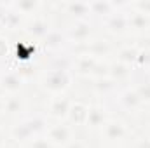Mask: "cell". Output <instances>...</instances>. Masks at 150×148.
Segmentation results:
<instances>
[{"instance_id":"1","label":"cell","mask_w":150,"mask_h":148,"mask_svg":"<svg viewBox=\"0 0 150 148\" xmlns=\"http://www.w3.org/2000/svg\"><path fill=\"white\" fill-rule=\"evenodd\" d=\"M70 82H72V77H70L67 68L49 70L42 78V85L51 92H63L70 85Z\"/></svg>"},{"instance_id":"2","label":"cell","mask_w":150,"mask_h":148,"mask_svg":"<svg viewBox=\"0 0 150 148\" xmlns=\"http://www.w3.org/2000/svg\"><path fill=\"white\" fill-rule=\"evenodd\" d=\"M70 138H72V131L65 124H56V125H51L47 129V140L52 145H65L67 147L70 143Z\"/></svg>"},{"instance_id":"3","label":"cell","mask_w":150,"mask_h":148,"mask_svg":"<svg viewBox=\"0 0 150 148\" xmlns=\"http://www.w3.org/2000/svg\"><path fill=\"white\" fill-rule=\"evenodd\" d=\"M70 106H72V103H70L68 98L58 96V98L52 99L51 108H49V113H51V117H54V118H65V117H68Z\"/></svg>"},{"instance_id":"4","label":"cell","mask_w":150,"mask_h":148,"mask_svg":"<svg viewBox=\"0 0 150 148\" xmlns=\"http://www.w3.org/2000/svg\"><path fill=\"white\" fill-rule=\"evenodd\" d=\"M87 115H89V108L84 103H72L68 111V120L75 125H84L87 124Z\"/></svg>"},{"instance_id":"5","label":"cell","mask_w":150,"mask_h":148,"mask_svg":"<svg viewBox=\"0 0 150 148\" xmlns=\"http://www.w3.org/2000/svg\"><path fill=\"white\" fill-rule=\"evenodd\" d=\"M89 35H91V26H89V23H86V21L80 19L77 25H74V26L70 28V32L67 33V38L77 40V42H84Z\"/></svg>"},{"instance_id":"6","label":"cell","mask_w":150,"mask_h":148,"mask_svg":"<svg viewBox=\"0 0 150 148\" xmlns=\"http://www.w3.org/2000/svg\"><path fill=\"white\" fill-rule=\"evenodd\" d=\"M23 77L19 73H16V72H9V73L2 75V78H0V84H2V87L5 89V91H18V89H21L23 87Z\"/></svg>"},{"instance_id":"7","label":"cell","mask_w":150,"mask_h":148,"mask_svg":"<svg viewBox=\"0 0 150 148\" xmlns=\"http://www.w3.org/2000/svg\"><path fill=\"white\" fill-rule=\"evenodd\" d=\"M105 136L108 138V140H122L124 136H126V127H124V124H120V122H107L105 124Z\"/></svg>"},{"instance_id":"8","label":"cell","mask_w":150,"mask_h":148,"mask_svg":"<svg viewBox=\"0 0 150 148\" xmlns=\"http://www.w3.org/2000/svg\"><path fill=\"white\" fill-rule=\"evenodd\" d=\"M107 26L113 33H120V32H124L127 28V18H124L122 14H112L108 23H107Z\"/></svg>"},{"instance_id":"9","label":"cell","mask_w":150,"mask_h":148,"mask_svg":"<svg viewBox=\"0 0 150 148\" xmlns=\"http://www.w3.org/2000/svg\"><path fill=\"white\" fill-rule=\"evenodd\" d=\"M105 118H107L105 110H101V108H89L87 124L86 125H89V127H100V125L105 124Z\"/></svg>"},{"instance_id":"10","label":"cell","mask_w":150,"mask_h":148,"mask_svg":"<svg viewBox=\"0 0 150 148\" xmlns=\"http://www.w3.org/2000/svg\"><path fill=\"white\" fill-rule=\"evenodd\" d=\"M96 66H98V65H96V59H94L93 56H80L79 61H77V70L84 75L93 73V72L96 70Z\"/></svg>"},{"instance_id":"11","label":"cell","mask_w":150,"mask_h":148,"mask_svg":"<svg viewBox=\"0 0 150 148\" xmlns=\"http://www.w3.org/2000/svg\"><path fill=\"white\" fill-rule=\"evenodd\" d=\"M28 32L33 33V35H38V37H45L51 30H49V25L45 19H40V18H35L30 25H28Z\"/></svg>"},{"instance_id":"12","label":"cell","mask_w":150,"mask_h":148,"mask_svg":"<svg viewBox=\"0 0 150 148\" xmlns=\"http://www.w3.org/2000/svg\"><path fill=\"white\" fill-rule=\"evenodd\" d=\"M113 7H115V4H108V2H93V4H89V12H93V14H98V16H112L113 12Z\"/></svg>"},{"instance_id":"13","label":"cell","mask_w":150,"mask_h":148,"mask_svg":"<svg viewBox=\"0 0 150 148\" xmlns=\"http://www.w3.org/2000/svg\"><path fill=\"white\" fill-rule=\"evenodd\" d=\"M25 124L28 125V129L32 131V134H38V132H42V131L47 129V122H45V118L42 115H35V117L25 120Z\"/></svg>"},{"instance_id":"14","label":"cell","mask_w":150,"mask_h":148,"mask_svg":"<svg viewBox=\"0 0 150 148\" xmlns=\"http://www.w3.org/2000/svg\"><path fill=\"white\" fill-rule=\"evenodd\" d=\"M129 65H126V63H113L112 66H110V70H108V73L112 77L113 80H122V78H126L127 75H129Z\"/></svg>"},{"instance_id":"15","label":"cell","mask_w":150,"mask_h":148,"mask_svg":"<svg viewBox=\"0 0 150 148\" xmlns=\"http://www.w3.org/2000/svg\"><path fill=\"white\" fill-rule=\"evenodd\" d=\"M149 23H150L149 16H145V14H142V12H134V14L127 19V25L133 26V28H136V30H143V28H147Z\"/></svg>"},{"instance_id":"16","label":"cell","mask_w":150,"mask_h":148,"mask_svg":"<svg viewBox=\"0 0 150 148\" xmlns=\"http://www.w3.org/2000/svg\"><path fill=\"white\" fill-rule=\"evenodd\" d=\"M140 98H138V94H136V91H126V92H122V96H120V103L126 106V108H136L138 105H140Z\"/></svg>"},{"instance_id":"17","label":"cell","mask_w":150,"mask_h":148,"mask_svg":"<svg viewBox=\"0 0 150 148\" xmlns=\"http://www.w3.org/2000/svg\"><path fill=\"white\" fill-rule=\"evenodd\" d=\"M33 134H32V131L28 129V125L25 124V122H21V124H18L14 129H12V138L16 140V141H26V140H30Z\"/></svg>"},{"instance_id":"18","label":"cell","mask_w":150,"mask_h":148,"mask_svg":"<svg viewBox=\"0 0 150 148\" xmlns=\"http://www.w3.org/2000/svg\"><path fill=\"white\" fill-rule=\"evenodd\" d=\"M65 40H67V35H63L61 32H49V33L45 35V44H47V47H51V49L61 47Z\"/></svg>"},{"instance_id":"19","label":"cell","mask_w":150,"mask_h":148,"mask_svg":"<svg viewBox=\"0 0 150 148\" xmlns=\"http://www.w3.org/2000/svg\"><path fill=\"white\" fill-rule=\"evenodd\" d=\"M138 58H140V52H138L134 47H126V49H122V51L119 52V61H120V63H126V65L134 63Z\"/></svg>"},{"instance_id":"20","label":"cell","mask_w":150,"mask_h":148,"mask_svg":"<svg viewBox=\"0 0 150 148\" xmlns=\"http://www.w3.org/2000/svg\"><path fill=\"white\" fill-rule=\"evenodd\" d=\"M67 9L70 14H77L79 18H82V21H84V16L89 14V4H68Z\"/></svg>"},{"instance_id":"21","label":"cell","mask_w":150,"mask_h":148,"mask_svg":"<svg viewBox=\"0 0 150 148\" xmlns=\"http://www.w3.org/2000/svg\"><path fill=\"white\" fill-rule=\"evenodd\" d=\"M21 106H23V103H21L19 98H9V99H5V108L4 110L7 113H18L21 110Z\"/></svg>"},{"instance_id":"22","label":"cell","mask_w":150,"mask_h":148,"mask_svg":"<svg viewBox=\"0 0 150 148\" xmlns=\"http://www.w3.org/2000/svg\"><path fill=\"white\" fill-rule=\"evenodd\" d=\"M12 7L18 9V11L23 12V14H28V12H32V11L37 9L38 4L37 2H18V4H12Z\"/></svg>"},{"instance_id":"23","label":"cell","mask_w":150,"mask_h":148,"mask_svg":"<svg viewBox=\"0 0 150 148\" xmlns=\"http://www.w3.org/2000/svg\"><path fill=\"white\" fill-rule=\"evenodd\" d=\"M136 94L142 101H150V84H142L136 89Z\"/></svg>"},{"instance_id":"24","label":"cell","mask_w":150,"mask_h":148,"mask_svg":"<svg viewBox=\"0 0 150 148\" xmlns=\"http://www.w3.org/2000/svg\"><path fill=\"white\" fill-rule=\"evenodd\" d=\"M30 148H54V145L47 138H37L30 143Z\"/></svg>"},{"instance_id":"25","label":"cell","mask_w":150,"mask_h":148,"mask_svg":"<svg viewBox=\"0 0 150 148\" xmlns=\"http://www.w3.org/2000/svg\"><path fill=\"white\" fill-rule=\"evenodd\" d=\"M89 49H91L93 56H100V54H103V52H107V51H108L107 44H103V42H96V44H93Z\"/></svg>"},{"instance_id":"26","label":"cell","mask_w":150,"mask_h":148,"mask_svg":"<svg viewBox=\"0 0 150 148\" xmlns=\"http://www.w3.org/2000/svg\"><path fill=\"white\" fill-rule=\"evenodd\" d=\"M96 87H98V91H110V89H113V80H100Z\"/></svg>"},{"instance_id":"27","label":"cell","mask_w":150,"mask_h":148,"mask_svg":"<svg viewBox=\"0 0 150 148\" xmlns=\"http://www.w3.org/2000/svg\"><path fill=\"white\" fill-rule=\"evenodd\" d=\"M134 7L136 9H140L138 12H142V14H145V16H149L150 14V2H140V4H134Z\"/></svg>"},{"instance_id":"28","label":"cell","mask_w":150,"mask_h":148,"mask_svg":"<svg viewBox=\"0 0 150 148\" xmlns=\"http://www.w3.org/2000/svg\"><path fill=\"white\" fill-rule=\"evenodd\" d=\"M7 54V42L4 38H0V58H4Z\"/></svg>"},{"instance_id":"29","label":"cell","mask_w":150,"mask_h":148,"mask_svg":"<svg viewBox=\"0 0 150 148\" xmlns=\"http://www.w3.org/2000/svg\"><path fill=\"white\" fill-rule=\"evenodd\" d=\"M65 148H86V147H84V143H82V141L75 140V141H70V143H68Z\"/></svg>"},{"instance_id":"30","label":"cell","mask_w":150,"mask_h":148,"mask_svg":"<svg viewBox=\"0 0 150 148\" xmlns=\"http://www.w3.org/2000/svg\"><path fill=\"white\" fill-rule=\"evenodd\" d=\"M4 108H5V101H4V99L0 98V111L4 110Z\"/></svg>"},{"instance_id":"31","label":"cell","mask_w":150,"mask_h":148,"mask_svg":"<svg viewBox=\"0 0 150 148\" xmlns=\"http://www.w3.org/2000/svg\"><path fill=\"white\" fill-rule=\"evenodd\" d=\"M0 143H2V132H0Z\"/></svg>"},{"instance_id":"32","label":"cell","mask_w":150,"mask_h":148,"mask_svg":"<svg viewBox=\"0 0 150 148\" xmlns=\"http://www.w3.org/2000/svg\"><path fill=\"white\" fill-rule=\"evenodd\" d=\"M0 78H2V75H0Z\"/></svg>"}]
</instances>
